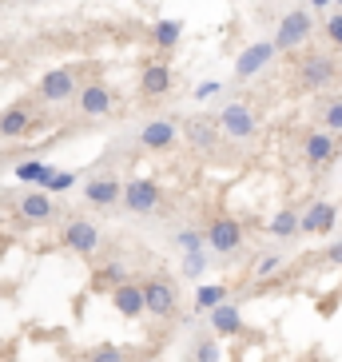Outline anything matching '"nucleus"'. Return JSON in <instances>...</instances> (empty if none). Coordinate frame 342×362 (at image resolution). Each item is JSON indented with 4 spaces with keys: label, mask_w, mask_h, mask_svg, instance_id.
<instances>
[{
    "label": "nucleus",
    "mask_w": 342,
    "mask_h": 362,
    "mask_svg": "<svg viewBox=\"0 0 342 362\" xmlns=\"http://www.w3.org/2000/svg\"><path fill=\"white\" fill-rule=\"evenodd\" d=\"M80 92V68H52L36 80V100L44 107H60L68 100H76Z\"/></svg>",
    "instance_id": "nucleus-1"
},
{
    "label": "nucleus",
    "mask_w": 342,
    "mask_h": 362,
    "mask_svg": "<svg viewBox=\"0 0 342 362\" xmlns=\"http://www.w3.org/2000/svg\"><path fill=\"white\" fill-rule=\"evenodd\" d=\"M84 203L96 207V211L119 207V203H124V180H119L116 171H96V175H88L84 180Z\"/></svg>",
    "instance_id": "nucleus-2"
},
{
    "label": "nucleus",
    "mask_w": 342,
    "mask_h": 362,
    "mask_svg": "<svg viewBox=\"0 0 342 362\" xmlns=\"http://www.w3.org/2000/svg\"><path fill=\"white\" fill-rule=\"evenodd\" d=\"M219 128H223L227 139H235V144H243V139H251L259 132V116H255V107L243 104V100H227L223 107H219Z\"/></svg>",
    "instance_id": "nucleus-3"
},
{
    "label": "nucleus",
    "mask_w": 342,
    "mask_h": 362,
    "mask_svg": "<svg viewBox=\"0 0 342 362\" xmlns=\"http://www.w3.org/2000/svg\"><path fill=\"white\" fill-rule=\"evenodd\" d=\"M295 80H299L302 92H319V88H331L334 80H338V60L326 52H307L302 56L299 72H295Z\"/></svg>",
    "instance_id": "nucleus-4"
},
{
    "label": "nucleus",
    "mask_w": 342,
    "mask_h": 362,
    "mask_svg": "<svg viewBox=\"0 0 342 362\" xmlns=\"http://www.w3.org/2000/svg\"><path fill=\"white\" fill-rule=\"evenodd\" d=\"M310 36H314V16H310L307 8H290L287 16L278 21V28H275L278 52H299Z\"/></svg>",
    "instance_id": "nucleus-5"
},
{
    "label": "nucleus",
    "mask_w": 342,
    "mask_h": 362,
    "mask_svg": "<svg viewBox=\"0 0 342 362\" xmlns=\"http://www.w3.org/2000/svg\"><path fill=\"white\" fill-rule=\"evenodd\" d=\"M207 247H211L215 255H223V259H231V255H239L243 251V223H239L235 215H215L211 223H207Z\"/></svg>",
    "instance_id": "nucleus-6"
},
{
    "label": "nucleus",
    "mask_w": 342,
    "mask_h": 362,
    "mask_svg": "<svg viewBox=\"0 0 342 362\" xmlns=\"http://www.w3.org/2000/svg\"><path fill=\"white\" fill-rule=\"evenodd\" d=\"M40 112L33 107V100H16L0 112V139H24L40 128Z\"/></svg>",
    "instance_id": "nucleus-7"
},
{
    "label": "nucleus",
    "mask_w": 342,
    "mask_h": 362,
    "mask_svg": "<svg viewBox=\"0 0 342 362\" xmlns=\"http://www.w3.org/2000/svg\"><path fill=\"white\" fill-rule=\"evenodd\" d=\"M112 107H116V92H112L104 80H88V84H80V92H76V116L104 119V116H112Z\"/></svg>",
    "instance_id": "nucleus-8"
},
{
    "label": "nucleus",
    "mask_w": 342,
    "mask_h": 362,
    "mask_svg": "<svg viewBox=\"0 0 342 362\" xmlns=\"http://www.w3.org/2000/svg\"><path fill=\"white\" fill-rule=\"evenodd\" d=\"M60 247H68V251L88 259L104 247V235H100V227L92 223V219H68L64 231H60Z\"/></svg>",
    "instance_id": "nucleus-9"
},
{
    "label": "nucleus",
    "mask_w": 342,
    "mask_h": 362,
    "mask_svg": "<svg viewBox=\"0 0 342 362\" xmlns=\"http://www.w3.org/2000/svg\"><path fill=\"white\" fill-rule=\"evenodd\" d=\"M179 136H183V124H175L171 116H155V119H148L143 128H139V148L143 151H171L175 144H179Z\"/></svg>",
    "instance_id": "nucleus-10"
},
{
    "label": "nucleus",
    "mask_w": 342,
    "mask_h": 362,
    "mask_svg": "<svg viewBox=\"0 0 342 362\" xmlns=\"http://www.w3.org/2000/svg\"><path fill=\"white\" fill-rule=\"evenodd\" d=\"M143 295H148V315L151 319H171L179 307V291L167 275H151L143 279Z\"/></svg>",
    "instance_id": "nucleus-11"
},
{
    "label": "nucleus",
    "mask_w": 342,
    "mask_h": 362,
    "mask_svg": "<svg viewBox=\"0 0 342 362\" xmlns=\"http://www.w3.org/2000/svg\"><path fill=\"white\" fill-rule=\"evenodd\" d=\"M163 192L155 180H128L124 183V211L128 215H151L160 211Z\"/></svg>",
    "instance_id": "nucleus-12"
},
{
    "label": "nucleus",
    "mask_w": 342,
    "mask_h": 362,
    "mask_svg": "<svg viewBox=\"0 0 342 362\" xmlns=\"http://www.w3.org/2000/svg\"><path fill=\"white\" fill-rule=\"evenodd\" d=\"M338 151H342V136L338 132H310L307 139H302V160L310 163V168H331L334 160H338Z\"/></svg>",
    "instance_id": "nucleus-13"
},
{
    "label": "nucleus",
    "mask_w": 342,
    "mask_h": 362,
    "mask_svg": "<svg viewBox=\"0 0 342 362\" xmlns=\"http://www.w3.org/2000/svg\"><path fill=\"white\" fill-rule=\"evenodd\" d=\"M183 139L195 151H215L219 139H227V136H223V128H219L215 116H191V119H183Z\"/></svg>",
    "instance_id": "nucleus-14"
},
{
    "label": "nucleus",
    "mask_w": 342,
    "mask_h": 362,
    "mask_svg": "<svg viewBox=\"0 0 342 362\" xmlns=\"http://www.w3.org/2000/svg\"><path fill=\"white\" fill-rule=\"evenodd\" d=\"M278 56V44L275 40H255V44H247L243 56L235 60V80H251V76H259L263 68L271 64Z\"/></svg>",
    "instance_id": "nucleus-15"
},
{
    "label": "nucleus",
    "mask_w": 342,
    "mask_h": 362,
    "mask_svg": "<svg viewBox=\"0 0 342 362\" xmlns=\"http://www.w3.org/2000/svg\"><path fill=\"white\" fill-rule=\"evenodd\" d=\"M16 215H20L24 223H52L56 215H60V207H56L52 192H28L16 199Z\"/></svg>",
    "instance_id": "nucleus-16"
},
{
    "label": "nucleus",
    "mask_w": 342,
    "mask_h": 362,
    "mask_svg": "<svg viewBox=\"0 0 342 362\" xmlns=\"http://www.w3.org/2000/svg\"><path fill=\"white\" fill-rule=\"evenodd\" d=\"M112 307L119 310V319H139V315H148V295H143V283H119L112 291Z\"/></svg>",
    "instance_id": "nucleus-17"
},
{
    "label": "nucleus",
    "mask_w": 342,
    "mask_h": 362,
    "mask_svg": "<svg viewBox=\"0 0 342 362\" xmlns=\"http://www.w3.org/2000/svg\"><path fill=\"white\" fill-rule=\"evenodd\" d=\"M334 223H338V207H334L331 199H314L307 211H302L299 235H331Z\"/></svg>",
    "instance_id": "nucleus-18"
},
{
    "label": "nucleus",
    "mask_w": 342,
    "mask_h": 362,
    "mask_svg": "<svg viewBox=\"0 0 342 362\" xmlns=\"http://www.w3.org/2000/svg\"><path fill=\"white\" fill-rule=\"evenodd\" d=\"M167 92H171V68L163 64V60L143 64V72H139V96L143 100H163Z\"/></svg>",
    "instance_id": "nucleus-19"
},
{
    "label": "nucleus",
    "mask_w": 342,
    "mask_h": 362,
    "mask_svg": "<svg viewBox=\"0 0 342 362\" xmlns=\"http://www.w3.org/2000/svg\"><path fill=\"white\" fill-rule=\"evenodd\" d=\"M207 315H211L215 334H223V339H239V334H247V322H243V315H239L235 303H219V307L207 310Z\"/></svg>",
    "instance_id": "nucleus-20"
},
{
    "label": "nucleus",
    "mask_w": 342,
    "mask_h": 362,
    "mask_svg": "<svg viewBox=\"0 0 342 362\" xmlns=\"http://www.w3.org/2000/svg\"><path fill=\"white\" fill-rule=\"evenodd\" d=\"M299 227H302V211H299V207H283V211L267 223V235H271V239H295Z\"/></svg>",
    "instance_id": "nucleus-21"
},
{
    "label": "nucleus",
    "mask_w": 342,
    "mask_h": 362,
    "mask_svg": "<svg viewBox=\"0 0 342 362\" xmlns=\"http://www.w3.org/2000/svg\"><path fill=\"white\" fill-rule=\"evenodd\" d=\"M128 267L124 263H104L96 267V275H92V291H116L119 283H128Z\"/></svg>",
    "instance_id": "nucleus-22"
},
{
    "label": "nucleus",
    "mask_w": 342,
    "mask_h": 362,
    "mask_svg": "<svg viewBox=\"0 0 342 362\" xmlns=\"http://www.w3.org/2000/svg\"><path fill=\"white\" fill-rule=\"evenodd\" d=\"M183 36V21H155L151 24V44L160 48V52H171Z\"/></svg>",
    "instance_id": "nucleus-23"
},
{
    "label": "nucleus",
    "mask_w": 342,
    "mask_h": 362,
    "mask_svg": "<svg viewBox=\"0 0 342 362\" xmlns=\"http://www.w3.org/2000/svg\"><path fill=\"white\" fill-rule=\"evenodd\" d=\"M84 362H131V358H128L124 346H116V342H100V346H92V351L84 354Z\"/></svg>",
    "instance_id": "nucleus-24"
},
{
    "label": "nucleus",
    "mask_w": 342,
    "mask_h": 362,
    "mask_svg": "<svg viewBox=\"0 0 342 362\" xmlns=\"http://www.w3.org/2000/svg\"><path fill=\"white\" fill-rule=\"evenodd\" d=\"M204 239H207V235L199 231V227H179V231L171 235V247H179L183 255H187V251H199V247H204Z\"/></svg>",
    "instance_id": "nucleus-25"
},
{
    "label": "nucleus",
    "mask_w": 342,
    "mask_h": 362,
    "mask_svg": "<svg viewBox=\"0 0 342 362\" xmlns=\"http://www.w3.org/2000/svg\"><path fill=\"white\" fill-rule=\"evenodd\" d=\"M219 303H227V287H199L195 291V310H215Z\"/></svg>",
    "instance_id": "nucleus-26"
},
{
    "label": "nucleus",
    "mask_w": 342,
    "mask_h": 362,
    "mask_svg": "<svg viewBox=\"0 0 342 362\" xmlns=\"http://www.w3.org/2000/svg\"><path fill=\"white\" fill-rule=\"evenodd\" d=\"M319 119H322V128H326V132H338V136H342V96L326 100L322 112H319Z\"/></svg>",
    "instance_id": "nucleus-27"
},
{
    "label": "nucleus",
    "mask_w": 342,
    "mask_h": 362,
    "mask_svg": "<svg viewBox=\"0 0 342 362\" xmlns=\"http://www.w3.org/2000/svg\"><path fill=\"white\" fill-rule=\"evenodd\" d=\"M207 267H211V259L204 255V247H199V251H187V255H183V275L187 279H199L207 271Z\"/></svg>",
    "instance_id": "nucleus-28"
},
{
    "label": "nucleus",
    "mask_w": 342,
    "mask_h": 362,
    "mask_svg": "<svg viewBox=\"0 0 342 362\" xmlns=\"http://www.w3.org/2000/svg\"><path fill=\"white\" fill-rule=\"evenodd\" d=\"M278 267H283V255H278V251L259 255V263L251 267V279H271V275H278Z\"/></svg>",
    "instance_id": "nucleus-29"
},
{
    "label": "nucleus",
    "mask_w": 342,
    "mask_h": 362,
    "mask_svg": "<svg viewBox=\"0 0 342 362\" xmlns=\"http://www.w3.org/2000/svg\"><path fill=\"white\" fill-rule=\"evenodd\" d=\"M44 171H48V163H40V160H24L20 168H16V180H20V183H40V180H44Z\"/></svg>",
    "instance_id": "nucleus-30"
},
{
    "label": "nucleus",
    "mask_w": 342,
    "mask_h": 362,
    "mask_svg": "<svg viewBox=\"0 0 342 362\" xmlns=\"http://www.w3.org/2000/svg\"><path fill=\"white\" fill-rule=\"evenodd\" d=\"M322 36L334 44V48H342V8H334L326 21H322Z\"/></svg>",
    "instance_id": "nucleus-31"
},
{
    "label": "nucleus",
    "mask_w": 342,
    "mask_h": 362,
    "mask_svg": "<svg viewBox=\"0 0 342 362\" xmlns=\"http://www.w3.org/2000/svg\"><path fill=\"white\" fill-rule=\"evenodd\" d=\"M195 362H219V342L215 339H195Z\"/></svg>",
    "instance_id": "nucleus-32"
},
{
    "label": "nucleus",
    "mask_w": 342,
    "mask_h": 362,
    "mask_svg": "<svg viewBox=\"0 0 342 362\" xmlns=\"http://www.w3.org/2000/svg\"><path fill=\"white\" fill-rule=\"evenodd\" d=\"M72 187H76V171H56V175H52V183H48L44 192L64 195V192H72Z\"/></svg>",
    "instance_id": "nucleus-33"
},
{
    "label": "nucleus",
    "mask_w": 342,
    "mask_h": 362,
    "mask_svg": "<svg viewBox=\"0 0 342 362\" xmlns=\"http://www.w3.org/2000/svg\"><path fill=\"white\" fill-rule=\"evenodd\" d=\"M219 92H223V84H215V80H207V84H199V88H195V100L204 104V100H215Z\"/></svg>",
    "instance_id": "nucleus-34"
},
{
    "label": "nucleus",
    "mask_w": 342,
    "mask_h": 362,
    "mask_svg": "<svg viewBox=\"0 0 342 362\" xmlns=\"http://www.w3.org/2000/svg\"><path fill=\"white\" fill-rule=\"evenodd\" d=\"M326 263H331V267H342V243H331V247H326Z\"/></svg>",
    "instance_id": "nucleus-35"
},
{
    "label": "nucleus",
    "mask_w": 342,
    "mask_h": 362,
    "mask_svg": "<svg viewBox=\"0 0 342 362\" xmlns=\"http://www.w3.org/2000/svg\"><path fill=\"white\" fill-rule=\"evenodd\" d=\"M331 4H342V0H310V8H331Z\"/></svg>",
    "instance_id": "nucleus-36"
},
{
    "label": "nucleus",
    "mask_w": 342,
    "mask_h": 362,
    "mask_svg": "<svg viewBox=\"0 0 342 362\" xmlns=\"http://www.w3.org/2000/svg\"><path fill=\"white\" fill-rule=\"evenodd\" d=\"M0 227H4V215H0Z\"/></svg>",
    "instance_id": "nucleus-37"
}]
</instances>
